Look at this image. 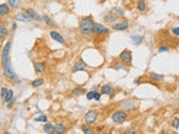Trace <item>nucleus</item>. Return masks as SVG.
Wrapping results in <instances>:
<instances>
[{
    "mask_svg": "<svg viewBox=\"0 0 179 134\" xmlns=\"http://www.w3.org/2000/svg\"><path fill=\"white\" fill-rule=\"evenodd\" d=\"M94 20L91 16H87V17H83L82 19L80 20V32L83 35H86V36H90L93 34V30H94Z\"/></svg>",
    "mask_w": 179,
    "mask_h": 134,
    "instance_id": "f257e3e1",
    "label": "nucleus"
},
{
    "mask_svg": "<svg viewBox=\"0 0 179 134\" xmlns=\"http://www.w3.org/2000/svg\"><path fill=\"white\" fill-rule=\"evenodd\" d=\"M128 114L125 113V111H116L112 115V121L116 124H122L123 122L127 121Z\"/></svg>",
    "mask_w": 179,
    "mask_h": 134,
    "instance_id": "f03ea898",
    "label": "nucleus"
},
{
    "mask_svg": "<svg viewBox=\"0 0 179 134\" xmlns=\"http://www.w3.org/2000/svg\"><path fill=\"white\" fill-rule=\"evenodd\" d=\"M96 119H97V112L95 109H90L84 116V122L86 125H92L95 123Z\"/></svg>",
    "mask_w": 179,
    "mask_h": 134,
    "instance_id": "7ed1b4c3",
    "label": "nucleus"
},
{
    "mask_svg": "<svg viewBox=\"0 0 179 134\" xmlns=\"http://www.w3.org/2000/svg\"><path fill=\"white\" fill-rule=\"evenodd\" d=\"M4 75H5V77L10 78V79H13V77L17 75V74L13 72L10 60H7L6 63H5V66H4Z\"/></svg>",
    "mask_w": 179,
    "mask_h": 134,
    "instance_id": "20e7f679",
    "label": "nucleus"
},
{
    "mask_svg": "<svg viewBox=\"0 0 179 134\" xmlns=\"http://www.w3.org/2000/svg\"><path fill=\"white\" fill-rule=\"evenodd\" d=\"M119 58H120V60H121L123 64L130 65L132 63V53L129 51V49H124V51L120 54Z\"/></svg>",
    "mask_w": 179,
    "mask_h": 134,
    "instance_id": "39448f33",
    "label": "nucleus"
},
{
    "mask_svg": "<svg viewBox=\"0 0 179 134\" xmlns=\"http://www.w3.org/2000/svg\"><path fill=\"white\" fill-rule=\"evenodd\" d=\"M10 48H11V41H8L1 53V62L5 64L7 60H9V56H10Z\"/></svg>",
    "mask_w": 179,
    "mask_h": 134,
    "instance_id": "423d86ee",
    "label": "nucleus"
},
{
    "mask_svg": "<svg viewBox=\"0 0 179 134\" xmlns=\"http://www.w3.org/2000/svg\"><path fill=\"white\" fill-rule=\"evenodd\" d=\"M109 28H106V27H104L103 25L101 24H95L94 25V30H93V34H95V35H106V34H109Z\"/></svg>",
    "mask_w": 179,
    "mask_h": 134,
    "instance_id": "0eeeda50",
    "label": "nucleus"
},
{
    "mask_svg": "<svg viewBox=\"0 0 179 134\" xmlns=\"http://www.w3.org/2000/svg\"><path fill=\"white\" fill-rule=\"evenodd\" d=\"M16 20L21 21V22H30V21H34L32 17H30L27 13H24V11L18 13L16 15Z\"/></svg>",
    "mask_w": 179,
    "mask_h": 134,
    "instance_id": "6e6552de",
    "label": "nucleus"
},
{
    "mask_svg": "<svg viewBox=\"0 0 179 134\" xmlns=\"http://www.w3.org/2000/svg\"><path fill=\"white\" fill-rule=\"evenodd\" d=\"M128 28H129V22L127 20H123V21H120V22L113 24V26H112V29L113 30H125Z\"/></svg>",
    "mask_w": 179,
    "mask_h": 134,
    "instance_id": "1a4fd4ad",
    "label": "nucleus"
},
{
    "mask_svg": "<svg viewBox=\"0 0 179 134\" xmlns=\"http://www.w3.org/2000/svg\"><path fill=\"white\" fill-rule=\"evenodd\" d=\"M135 105H137V102L134 100H129V101H127V102H124L122 104V109L125 112H130V111H132L135 107Z\"/></svg>",
    "mask_w": 179,
    "mask_h": 134,
    "instance_id": "9d476101",
    "label": "nucleus"
},
{
    "mask_svg": "<svg viewBox=\"0 0 179 134\" xmlns=\"http://www.w3.org/2000/svg\"><path fill=\"white\" fill-rule=\"evenodd\" d=\"M86 67H87V65L85 64L82 59H80V60H77L76 63L74 64L72 72H73V73H76V72H80V70H85L86 69Z\"/></svg>",
    "mask_w": 179,
    "mask_h": 134,
    "instance_id": "9b49d317",
    "label": "nucleus"
},
{
    "mask_svg": "<svg viewBox=\"0 0 179 134\" xmlns=\"http://www.w3.org/2000/svg\"><path fill=\"white\" fill-rule=\"evenodd\" d=\"M102 95H112L114 93V88L111 86V85H103L101 92H100Z\"/></svg>",
    "mask_w": 179,
    "mask_h": 134,
    "instance_id": "f8f14e48",
    "label": "nucleus"
},
{
    "mask_svg": "<svg viewBox=\"0 0 179 134\" xmlns=\"http://www.w3.org/2000/svg\"><path fill=\"white\" fill-rule=\"evenodd\" d=\"M67 131V128L65 126L64 124H55L54 125V133H57V134H63V133H66Z\"/></svg>",
    "mask_w": 179,
    "mask_h": 134,
    "instance_id": "ddd939ff",
    "label": "nucleus"
},
{
    "mask_svg": "<svg viewBox=\"0 0 179 134\" xmlns=\"http://www.w3.org/2000/svg\"><path fill=\"white\" fill-rule=\"evenodd\" d=\"M51 37L54 40H56L57 43H59V44H65V39H64V37H62L59 34H58L57 32H51Z\"/></svg>",
    "mask_w": 179,
    "mask_h": 134,
    "instance_id": "4468645a",
    "label": "nucleus"
},
{
    "mask_svg": "<svg viewBox=\"0 0 179 134\" xmlns=\"http://www.w3.org/2000/svg\"><path fill=\"white\" fill-rule=\"evenodd\" d=\"M34 68H35V72L37 73V74H42V73H44L45 70H46V65L44 63H35L34 64Z\"/></svg>",
    "mask_w": 179,
    "mask_h": 134,
    "instance_id": "2eb2a0df",
    "label": "nucleus"
},
{
    "mask_svg": "<svg viewBox=\"0 0 179 134\" xmlns=\"http://www.w3.org/2000/svg\"><path fill=\"white\" fill-rule=\"evenodd\" d=\"M26 13H27L28 15H29V16H30V17H32V20H37V21H40V20L43 19V18L39 16L38 13H36L35 10H32V9H27V11H26Z\"/></svg>",
    "mask_w": 179,
    "mask_h": 134,
    "instance_id": "dca6fc26",
    "label": "nucleus"
},
{
    "mask_svg": "<svg viewBox=\"0 0 179 134\" xmlns=\"http://www.w3.org/2000/svg\"><path fill=\"white\" fill-rule=\"evenodd\" d=\"M9 13V6L7 4L0 5V17H5Z\"/></svg>",
    "mask_w": 179,
    "mask_h": 134,
    "instance_id": "f3484780",
    "label": "nucleus"
},
{
    "mask_svg": "<svg viewBox=\"0 0 179 134\" xmlns=\"http://www.w3.org/2000/svg\"><path fill=\"white\" fill-rule=\"evenodd\" d=\"M7 35H8V29L2 24H0V40L6 38Z\"/></svg>",
    "mask_w": 179,
    "mask_h": 134,
    "instance_id": "a211bd4d",
    "label": "nucleus"
},
{
    "mask_svg": "<svg viewBox=\"0 0 179 134\" xmlns=\"http://www.w3.org/2000/svg\"><path fill=\"white\" fill-rule=\"evenodd\" d=\"M13 98V89H8L6 93V95L4 97V100H5V102L6 103H9L11 100Z\"/></svg>",
    "mask_w": 179,
    "mask_h": 134,
    "instance_id": "6ab92c4d",
    "label": "nucleus"
},
{
    "mask_svg": "<svg viewBox=\"0 0 179 134\" xmlns=\"http://www.w3.org/2000/svg\"><path fill=\"white\" fill-rule=\"evenodd\" d=\"M116 19V15L115 13H108L105 17H104V21H108V22H114Z\"/></svg>",
    "mask_w": 179,
    "mask_h": 134,
    "instance_id": "aec40b11",
    "label": "nucleus"
},
{
    "mask_svg": "<svg viewBox=\"0 0 179 134\" xmlns=\"http://www.w3.org/2000/svg\"><path fill=\"white\" fill-rule=\"evenodd\" d=\"M146 8H147V6H146V1H144V0H139L138 4H137V9H138L139 11H144Z\"/></svg>",
    "mask_w": 179,
    "mask_h": 134,
    "instance_id": "412c9836",
    "label": "nucleus"
},
{
    "mask_svg": "<svg viewBox=\"0 0 179 134\" xmlns=\"http://www.w3.org/2000/svg\"><path fill=\"white\" fill-rule=\"evenodd\" d=\"M8 4L13 9H17L20 5V0H8Z\"/></svg>",
    "mask_w": 179,
    "mask_h": 134,
    "instance_id": "4be33fe9",
    "label": "nucleus"
},
{
    "mask_svg": "<svg viewBox=\"0 0 179 134\" xmlns=\"http://www.w3.org/2000/svg\"><path fill=\"white\" fill-rule=\"evenodd\" d=\"M83 93H85V91H84V88H82V87H76V88H74L72 91V94L74 96L82 95Z\"/></svg>",
    "mask_w": 179,
    "mask_h": 134,
    "instance_id": "5701e85b",
    "label": "nucleus"
},
{
    "mask_svg": "<svg viewBox=\"0 0 179 134\" xmlns=\"http://www.w3.org/2000/svg\"><path fill=\"white\" fill-rule=\"evenodd\" d=\"M43 84H44V79H43V78H37V79H35V81L32 83V87H39V86H42Z\"/></svg>",
    "mask_w": 179,
    "mask_h": 134,
    "instance_id": "b1692460",
    "label": "nucleus"
},
{
    "mask_svg": "<svg viewBox=\"0 0 179 134\" xmlns=\"http://www.w3.org/2000/svg\"><path fill=\"white\" fill-rule=\"evenodd\" d=\"M44 132L47 134H51L54 133V126L51 124H46L44 126Z\"/></svg>",
    "mask_w": 179,
    "mask_h": 134,
    "instance_id": "393cba45",
    "label": "nucleus"
},
{
    "mask_svg": "<svg viewBox=\"0 0 179 134\" xmlns=\"http://www.w3.org/2000/svg\"><path fill=\"white\" fill-rule=\"evenodd\" d=\"M150 78H151L152 81H157V82H159V81H161V79L163 78V76H162V75H160V74L151 73V74H150Z\"/></svg>",
    "mask_w": 179,
    "mask_h": 134,
    "instance_id": "a878e982",
    "label": "nucleus"
},
{
    "mask_svg": "<svg viewBox=\"0 0 179 134\" xmlns=\"http://www.w3.org/2000/svg\"><path fill=\"white\" fill-rule=\"evenodd\" d=\"M131 40H132L133 44L138 45L143 40V38H142V36H132V37H131Z\"/></svg>",
    "mask_w": 179,
    "mask_h": 134,
    "instance_id": "bb28decb",
    "label": "nucleus"
},
{
    "mask_svg": "<svg viewBox=\"0 0 179 134\" xmlns=\"http://www.w3.org/2000/svg\"><path fill=\"white\" fill-rule=\"evenodd\" d=\"M43 20L46 22V25L47 26H49V27H54V22H53V20H51L48 16H44V17H43Z\"/></svg>",
    "mask_w": 179,
    "mask_h": 134,
    "instance_id": "cd10ccee",
    "label": "nucleus"
},
{
    "mask_svg": "<svg viewBox=\"0 0 179 134\" xmlns=\"http://www.w3.org/2000/svg\"><path fill=\"white\" fill-rule=\"evenodd\" d=\"M81 130H82V132L85 134H92L93 133V131L91 130V128H87V126H85V125H83V126H81Z\"/></svg>",
    "mask_w": 179,
    "mask_h": 134,
    "instance_id": "c85d7f7f",
    "label": "nucleus"
},
{
    "mask_svg": "<svg viewBox=\"0 0 179 134\" xmlns=\"http://www.w3.org/2000/svg\"><path fill=\"white\" fill-rule=\"evenodd\" d=\"M112 67H113L114 69H125V65L120 64V63H115V64H113Z\"/></svg>",
    "mask_w": 179,
    "mask_h": 134,
    "instance_id": "c756f323",
    "label": "nucleus"
},
{
    "mask_svg": "<svg viewBox=\"0 0 179 134\" xmlns=\"http://www.w3.org/2000/svg\"><path fill=\"white\" fill-rule=\"evenodd\" d=\"M35 121H37V122H47V117H46L45 115H40V116H38V117H36V119H35Z\"/></svg>",
    "mask_w": 179,
    "mask_h": 134,
    "instance_id": "7c9ffc66",
    "label": "nucleus"
},
{
    "mask_svg": "<svg viewBox=\"0 0 179 134\" xmlns=\"http://www.w3.org/2000/svg\"><path fill=\"white\" fill-rule=\"evenodd\" d=\"M114 13H115V15L118 13V15H120V16H123V15H124V11L122 10L121 8H119V7H115V8H114Z\"/></svg>",
    "mask_w": 179,
    "mask_h": 134,
    "instance_id": "2f4dec72",
    "label": "nucleus"
},
{
    "mask_svg": "<svg viewBox=\"0 0 179 134\" xmlns=\"http://www.w3.org/2000/svg\"><path fill=\"white\" fill-rule=\"evenodd\" d=\"M173 126L175 128H176V130H177V128H179V120H178V117H175V119H173Z\"/></svg>",
    "mask_w": 179,
    "mask_h": 134,
    "instance_id": "473e14b6",
    "label": "nucleus"
},
{
    "mask_svg": "<svg viewBox=\"0 0 179 134\" xmlns=\"http://www.w3.org/2000/svg\"><path fill=\"white\" fill-rule=\"evenodd\" d=\"M101 93L100 92H94V97H93V100H95V101H100L101 100Z\"/></svg>",
    "mask_w": 179,
    "mask_h": 134,
    "instance_id": "72a5a7b5",
    "label": "nucleus"
},
{
    "mask_svg": "<svg viewBox=\"0 0 179 134\" xmlns=\"http://www.w3.org/2000/svg\"><path fill=\"white\" fill-rule=\"evenodd\" d=\"M93 97H94V91H91V92H89V93L86 94V98H87L89 101L93 100Z\"/></svg>",
    "mask_w": 179,
    "mask_h": 134,
    "instance_id": "f704fd0d",
    "label": "nucleus"
},
{
    "mask_svg": "<svg viewBox=\"0 0 179 134\" xmlns=\"http://www.w3.org/2000/svg\"><path fill=\"white\" fill-rule=\"evenodd\" d=\"M171 32H173V35H175L176 37H178L179 36V27H175L171 29Z\"/></svg>",
    "mask_w": 179,
    "mask_h": 134,
    "instance_id": "c9c22d12",
    "label": "nucleus"
},
{
    "mask_svg": "<svg viewBox=\"0 0 179 134\" xmlns=\"http://www.w3.org/2000/svg\"><path fill=\"white\" fill-rule=\"evenodd\" d=\"M169 51V47H167V46L159 47V53H161V51Z\"/></svg>",
    "mask_w": 179,
    "mask_h": 134,
    "instance_id": "e433bc0d",
    "label": "nucleus"
},
{
    "mask_svg": "<svg viewBox=\"0 0 179 134\" xmlns=\"http://www.w3.org/2000/svg\"><path fill=\"white\" fill-rule=\"evenodd\" d=\"M7 91H8V89H7L6 87H4V88L1 89V94H0V95H1V97H2V98H4V97H5V95H6Z\"/></svg>",
    "mask_w": 179,
    "mask_h": 134,
    "instance_id": "4c0bfd02",
    "label": "nucleus"
},
{
    "mask_svg": "<svg viewBox=\"0 0 179 134\" xmlns=\"http://www.w3.org/2000/svg\"><path fill=\"white\" fill-rule=\"evenodd\" d=\"M135 131H134L133 128H128V130H125V133L127 134H131V133H134Z\"/></svg>",
    "mask_w": 179,
    "mask_h": 134,
    "instance_id": "58836bf2",
    "label": "nucleus"
},
{
    "mask_svg": "<svg viewBox=\"0 0 179 134\" xmlns=\"http://www.w3.org/2000/svg\"><path fill=\"white\" fill-rule=\"evenodd\" d=\"M16 28H17V24H13V30H16Z\"/></svg>",
    "mask_w": 179,
    "mask_h": 134,
    "instance_id": "ea45409f",
    "label": "nucleus"
}]
</instances>
